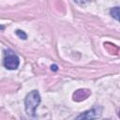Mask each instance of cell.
Masks as SVG:
<instances>
[{
  "label": "cell",
  "mask_w": 120,
  "mask_h": 120,
  "mask_svg": "<svg viewBox=\"0 0 120 120\" xmlns=\"http://www.w3.org/2000/svg\"><path fill=\"white\" fill-rule=\"evenodd\" d=\"M99 108H96V109H92L89 111H86L82 113H81L80 115H78L76 117V119H94V118H98L100 116L101 112H99Z\"/></svg>",
  "instance_id": "3957f363"
},
{
  "label": "cell",
  "mask_w": 120,
  "mask_h": 120,
  "mask_svg": "<svg viewBox=\"0 0 120 120\" xmlns=\"http://www.w3.org/2000/svg\"><path fill=\"white\" fill-rule=\"evenodd\" d=\"M4 67L8 70H15L20 65V59L18 55L10 49L4 51Z\"/></svg>",
  "instance_id": "7a4b0ae2"
},
{
  "label": "cell",
  "mask_w": 120,
  "mask_h": 120,
  "mask_svg": "<svg viewBox=\"0 0 120 120\" xmlns=\"http://www.w3.org/2000/svg\"><path fill=\"white\" fill-rule=\"evenodd\" d=\"M40 95L38 90H33L29 92L24 99V105H25V112L28 116L35 117L36 116V110L38 106L40 103Z\"/></svg>",
  "instance_id": "6da1fadb"
},
{
  "label": "cell",
  "mask_w": 120,
  "mask_h": 120,
  "mask_svg": "<svg viewBox=\"0 0 120 120\" xmlns=\"http://www.w3.org/2000/svg\"><path fill=\"white\" fill-rule=\"evenodd\" d=\"M110 13H111L112 17H113L116 21L119 20V7H114L112 8H111Z\"/></svg>",
  "instance_id": "277c9868"
},
{
  "label": "cell",
  "mask_w": 120,
  "mask_h": 120,
  "mask_svg": "<svg viewBox=\"0 0 120 120\" xmlns=\"http://www.w3.org/2000/svg\"><path fill=\"white\" fill-rule=\"evenodd\" d=\"M51 69H52V71H57V70H58V67H57V65H55V64L52 65V66H51Z\"/></svg>",
  "instance_id": "8992f818"
},
{
  "label": "cell",
  "mask_w": 120,
  "mask_h": 120,
  "mask_svg": "<svg viewBox=\"0 0 120 120\" xmlns=\"http://www.w3.org/2000/svg\"><path fill=\"white\" fill-rule=\"evenodd\" d=\"M15 33H16V35H17L21 39H26V38H27V35H26V33L23 32V31L21 30V29H17Z\"/></svg>",
  "instance_id": "5b68a950"
},
{
  "label": "cell",
  "mask_w": 120,
  "mask_h": 120,
  "mask_svg": "<svg viewBox=\"0 0 120 120\" xmlns=\"http://www.w3.org/2000/svg\"><path fill=\"white\" fill-rule=\"evenodd\" d=\"M74 1L77 2V3H79V4H85V3L89 2L90 0H74Z\"/></svg>",
  "instance_id": "52a82bcc"
}]
</instances>
